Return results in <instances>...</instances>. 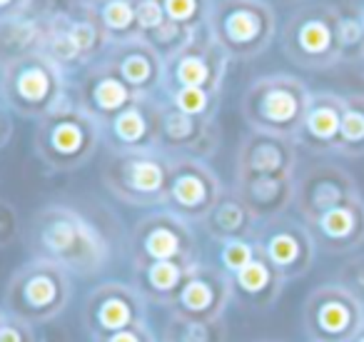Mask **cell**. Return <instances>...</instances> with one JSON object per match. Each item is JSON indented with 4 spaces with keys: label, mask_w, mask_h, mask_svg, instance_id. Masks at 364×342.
<instances>
[{
    "label": "cell",
    "mask_w": 364,
    "mask_h": 342,
    "mask_svg": "<svg viewBox=\"0 0 364 342\" xmlns=\"http://www.w3.org/2000/svg\"><path fill=\"white\" fill-rule=\"evenodd\" d=\"M33 257L50 260L73 277H92L110 262V242L82 212L68 205H46L28 227Z\"/></svg>",
    "instance_id": "obj_1"
},
{
    "label": "cell",
    "mask_w": 364,
    "mask_h": 342,
    "mask_svg": "<svg viewBox=\"0 0 364 342\" xmlns=\"http://www.w3.org/2000/svg\"><path fill=\"white\" fill-rule=\"evenodd\" d=\"M102 142V128L75 105L73 95L36 123V155L50 172H73L92 160Z\"/></svg>",
    "instance_id": "obj_2"
},
{
    "label": "cell",
    "mask_w": 364,
    "mask_h": 342,
    "mask_svg": "<svg viewBox=\"0 0 364 342\" xmlns=\"http://www.w3.org/2000/svg\"><path fill=\"white\" fill-rule=\"evenodd\" d=\"M68 78L46 53H36L0 71V98L13 115L38 123L70 98Z\"/></svg>",
    "instance_id": "obj_3"
},
{
    "label": "cell",
    "mask_w": 364,
    "mask_h": 342,
    "mask_svg": "<svg viewBox=\"0 0 364 342\" xmlns=\"http://www.w3.org/2000/svg\"><path fill=\"white\" fill-rule=\"evenodd\" d=\"M309 98L312 90L297 76L272 73L250 83L240 100V113L250 130L272 133L294 140L307 113Z\"/></svg>",
    "instance_id": "obj_4"
},
{
    "label": "cell",
    "mask_w": 364,
    "mask_h": 342,
    "mask_svg": "<svg viewBox=\"0 0 364 342\" xmlns=\"http://www.w3.org/2000/svg\"><path fill=\"white\" fill-rule=\"evenodd\" d=\"M73 297V275L60 265L31 257L13 272L3 297V310L21 317L28 325H46L55 320Z\"/></svg>",
    "instance_id": "obj_5"
},
{
    "label": "cell",
    "mask_w": 364,
    "mask_h": 342,
    "mask_svg": "<svg viewBox=\"0 0 364 342\" xmlns=\"http://www.w3.org/2000/svg\"><path fill=\"white\" fill-rule=\"evenodd\" d=\"M208 31L230 61H255L277 38V11L269 0H215Z\"/></svg>",
    "instance_id": "obj_6"
},
{
    "label": "cell",
    "mask_w": 364,
    "mask_h": 342,
    "mask_svg": "<svg viewBox=\"0 0 364 342\" xmlns=\"http://www.w3.org/2000/svg\"><path fill=\"white\" fill-rule=\"evenodd\" d=\"M279 48L302 71H329L339 66L337 6L322 0L297 6L279 31Z\"/></svg>",
    "instance_id": "obj_7"
},
{
    "label": "cell",
    "mask_w": 364,
    "mask_h": 342,
    "mask_svg": "<svg viewBox=\"0 0 364 342\" xmlns=\"http://www.w3.org/2000/svg\"><path fill=\"white\" fill-rule=\"evenodd\" d=\"M46 16V46L43 53L63 68L68 76H77L97 63L110 48L90 11L82 6L43 8Z\"/></svg>",
    "instance_id": "obj_8"
},
{
    "label": "cell",
    "mask_w": 364,
    "mask_h": 342,
    "mask_svg": "<svg viewBox=\"0 0 364 342\" xmlns=\"http://www.w3.org/2000/svg\"><path fill=\"white\" fill-rule=\"evenodd\" d=\"M167 180H170V155L162 150L110 152L102 165V185L125 205L162 207Z\"/></svg>",
    "instance_id": "obj_9"
},
{
    "label": "cell",
    "mask_w": 364,
    "mask_h": 342,
    "mask_svg": "<svg viewBox=\"0 0 364 342\" xmlns=\"http://www.w3.org/2000/svg\"><path fill=\"white\" fill-rule=\"evenodd\" d=\"M127 247H130L132 265L162 260L190 262V265L200 262L198 237H195L193 225L165 207L140 217L132 225Z\"/></svg>",
    "instance_id": "obj_10"
},
{
    "label": "cell",
    "mask_w": 364,
    "mask_h": 342,
    "mask_svg": "<svg viewBox=\"0 0 364 342\" xmlns=\"http://www.w3.org/2000/svg\"><path fill=\"white\" fill-rule=\"evenodd\" d=\"M225 185L208 160L195 157H170L165 210L175 212L190 225H200L223 197Z\"/></svg>",
    "instance_id": "obj_11"
},
{
    "label": "cell",
    "mask_w": 364,
    "mask_h": 342,
    "mask_svg": "<svg viewBox=\"0 0 364 342\" xmlns=\"http://www.w3.org/2000/svg\"><path fill=\"white\" fill-rule=\"evenodd\" d=\"M309 342H349L364 325V307L337 282L314 287L302 307Z\"/></svg>",
    "instance_id": "obj_12"
},
{
    "label": "cell",
    "mask_w": 364,
    "mask_h": 342,
    "mask_svg": "<svg viewBox=\"0 0 364 342\" xmlns=\"http://www.w3.org/2000/svg\"><path fill=\"white\" fill-rule=\"evenodd\" d=\"M255 242L259 255L284 277V282L307 275L309 267L314 265L317 245L312 232L302 220H294L289 215L259 222Z\"/></svg>",
    "instance_id": "obj_13"
},
{
    "label": "cell",
    "mask_w": 364,
    "mask_h": 342,
    "mask_svg": "<svg viewBox=\"0 0 364 342\" xmlns=\"http://www.w3.org/2000/svg\"><path fill=\"white\" fill-rule=\"evenodd\" d=\"M147 320V300L135 285L105 280L87 292L82 302V327L92 337H105Z\"/></svg>",
    "instance_id": "obj_14"
},
{
    "label": "cell",
    "mask_w": 364,
    "mask_h": 342,
    "mask_svg": "<svg viewBox=\"0 0 364 342\" xmlns=\"http://www.w3.org/2000/svg\"><path fill=\"white\" fill-rule=\"evenodd\" d=\"M230 58L213 41L210 31L195 33L193 41L182 48L177 56L165 63V88H205V90L223 93L225 78H228Z\"/></svg>",
    "instance_id": "obj_15"
},
{
    "label": "cell",
    "mask_w": 364,
    "mask_h": 342,
    "mask_svg": "<svg viewBox=\"0 0 364 342\" xmlns=\"http://www.w3.org/2000/svg\"><path fill=\"white\" fill-rule=\"evenodd\" d=\"M220 128L218 120H203L172 108L160 95V135H157V150L170 157H195L208 160L218 152Z\"/></svg>",
    "instance_id": "obj_16"
},
{
    "label": "cell",
    "mask_w": 364,
    "mask_h": 342,
    "mask_svg": "<svg viewBox=\"0 0 364 342\" xmlns=\"http://www.w3.org/2000/svg\"><path fill=\"white\" fill-rule=\"evenodd\" d=\"M362 195L357 180L339 165H312L294 177V207L299 212V220L312 222L322 212Z\"/></svg>",
    "instance_id": "obj_17"
},
{
    "label": "cell",
    "mask_w": 364,
    "mask_h": 342,
    "mask_svg": "<svg viewBox=\"0 0 364 342\" xmlns=\"http://www.w3.org/2000/svg\"><path fill=\"white\" fill-rule=\"evenodd\" d=\"M70 95L75 105L100 125L112 120L117 113H122L127 105L137 100L135 93L122 83V78L102 58L77 73L75 83L70 88Z\"/></svg>",
    "instance_id": "obj_18"
},
{
    "label": "cell",
    "mask_w": 364,
    "mask_h": 342,
    "mask_svg": "<svg viewBox=\"0 0 364 342\" xmlns=\"http://www.w3.org/2000/svg\"><path fill=\"white\" fill-rule=\"evenodd\" d=\"M232 302V285L230 277L218 265L210 267L200 262L182 285L180 295L170 305L175 317L185 320H223L225 310Z\"/></svg>",
    "instance_id": "obj_19"
},
{
    "label": "cell",
    "mask_w": 364,
    "mask_h": 342,
    "mask_svg": "<svg viewBox=\"0 0 364 342\" xmlns=\"http://www.w3.org/2000/svg\"><path fill=\"white\" fill-rule=\"evenodd\" d=\"M297 170V142L272 133L250 130L235 155V177H292Z\"/></svg>",
    "instance_id": "obj_20"
},
{
    "label": "cell",
    "mask_w": 364,
    "mask_h": 342,
    "mask_svg": "<svg viewBox=\"0 0 364 342\" xmlns=\"http://www.w3.org/2000/svg\"><path fill=\"white\" fill-rule=\"evenodd\" d=\"M102 142L110 152L157 150L160 135V95L137 98L132 105L117 113L112 120L102 123Z\"/></svg>",
    "instance_id": "obj_21"
},
{
    "label": "cell",
    "mask_w": 364,
    "mask_h": 342,
    "mask_svg": "<svg viewBox=\"0 0 364 342\" xmlns=\"http://www.w3.org/2000/svg\"><path fill=\"white\" fill-rule=\"evenodd\" d=\"M102 61L122 78L137 98H157L165 88V61L142 38L110 46Z\"/></svg>",
    "instance_id": "obj_22"
},
{
    "label": "cell",
    "mask_w": 364,
    "mask_h": 342,
    "mask_svg": "<svg viewBox=\"0 0 364 342\" xmlns=\"http://www.w3.org/2000/svg\"><path fill=\"white\" fill-rule=\"evenodd\" d=\"M304 225L312 232L317 250L329 255H347L364 245V197H352Z\"/></svg>",
    "instance_id": "obj_23"
},
{
    "label": "cell",
    "mask_w": 364,
    "mask_h": 342,
    "mask_svg": "<svg viewBox=\"0 0 364 342\" xmlns=\"http://www.w3.org/2000/svg\"><path fill=\"white\" fill-rule=\"evenodd\" d=\"M342 113H344V95L319 90L309 98L307 113L294 138L297 147H304L312 155H329L337 152L339 130H342Z\"/></svg>",
    "instance_id": "obj_24"
},
{
    "label": "cell",
    "mask_w": 364,
    "mask_h": 342,
    "mask_svg": "<svg viewBox=\"0 0 364 342\" xmlns=\"http://www.w3.org/2000/svg\"><path fill=\"white\" fill-rule=\"evenodd\" d=\"M294 177H235L232 190L250 207L257 222L287 215L294 207Z\"/></svg>",
    "instance_id": "obj_25"
},
{
    "label": "cell",
    "mask_w": 364,
    "mask_h": 342,
    "mask_svg": "<svg viewBox=\"0 0 364 342\" xmlns=\"http://www.w3.org/2000/svg\"><path fill=\"white\" fill-rule=\"evenodd\" d=\"M230 285H232V300H237L247 310L264 312L279 300L284 277L262 255H257L247 267L230 277Z\"/></svg>",
    "instance_id": "obj_26"
},
{
    "label": "cell",
    "mask_w": 364,
    "mask_h": 342,
    "mask_svg": "<svg viewBox=\"0 0 364 342\" xmlns=\"http://www.w3.org/2000/svg\"><path fill=\"white\" fill-rule=\"evenodd\" d=\"M200 262L190 265V262H175V260H162V262H142V265H132V285L137 287L142 297L152 305L170 307L175 297L180 295L182 285L190 277V272L198 267Z\"/></svg>",
    "instance_id": "obj_27"
},
{
    "label": "cell",
    "mask_w": 364,
    "mask_h": 342,
    "mask_svg": "<svg viewBox=\"0 0 364 342\" xmlns=\"http://www.w3.org/2000/svg\"><path fill=\"white\" fill-rule=\"evenodd\" d=\"M46 46V16L31 11L26 16L0 23V71L21 58L43 53Z\"/></svg>",
    "instance_id": "obj_28"
},
{
    "label": "cell",
    "mask_w": 364,
    "mask_h": 342,
    "mask_svg": "<svg viewBox=\"0 0 364 342\" xmlns=\"http://www.w3.org/2000/svg\"><path fill=\"white\" fill-rule=\"evenodd\" d=\"M200 227L215 242H228V240H240V237H255L259 222L250 212V207L240 200L237 192L232 187H225L223 197L210 210V215L200 222Z\"/></svg>",
    "instance_id": "obj_29"
},
{
    "label": "cell",
    "mask_w": 364,
    "mask_h": 342,
    "mask_svg": "<svg viewBox=\"0 0 364 342\" xmlns=\"http://www.w3.org/2000/svg\"><path fill=\"white\" fill-rule=\"evenodd\" d=\"M87 11L97 21V26L105 33L110 46L140 38L137 16H135V0H97V3L87 6Z\"/></svg>",
    "instance_id": "obj_30"
},
{
    "label": "cell",
    "mask_w": 364,
    "mask_h": 342,
    "mask_svg": "<svg viewBox=\"0 0 364 342\" xmlns=\"http://www.w3.org/2000/svg\"><path fill=\"white\" fill-rule=\"evenodd\" d=\"M337 48L339 63H347V66L364 63V26L352 0L337 3Z\"/></svg>",
    "instance_id": "obj_31"
},
{
    "label": "cell",
    "mask_w": 364,
    "mask_h": 342,
    "mask_svg": "<svg viewBox=\"0 0 364 342\" xmlns=\"http://www.w3.org/2000/svg\"><path fill=\"white\" fill-rule=\"evenodd\" d=\"M337 155L364 157V95H344L342 130H339Z\"/></svg>",
    "instance_id": "obj_32"
},
{
    "label": "cell",
    "mask_w": 364,
    "mask_h": 342,
    "mask_svg": "<svg viewBox=\"0 0 364 342\" xmlns=\"http://www.w3.org/2000/svg\"><path fill=\"white\" fill-rule=\"evenodd\" d=\"M162 98L185 115L218 120L223 93L205 90V88H170V90H162Z\"/></svg>",
    "instance_id": "obj_33"
},
{
    "label": "cell",
    "mask_w": 364,
    "mask_h": 342,
    "mask_svg": "<svg viewBox=\"0 0 364 342\" xmlns=\"http://www.w3.org/2000/svg\"><path fill=\"white\" fill-rule=\"evenodd\" d=\"M228 327L223 320H185V317H170L162 332V342H225Z\"/></svg>",
    "instance_id": "obj_34"
},
{
    "label": "cell",
    "mask_w": 364,
    "mask_h": 342,
    "mask_svg": "<svg viewBox=\"0 0 364 342\" xmlns=\"http://www.w3.org/2000/svg\"><path fill=\"white\" fill-rule=\"evenodd\" d=\"M162 6L167 21L177 23L190 33H200L208 28L215 0H162Z\"/></svg>",
    "instance_id": "obj_35"
},
{
    "label": "cell",
    "mask_w": 364,
    "mask_h": 342,
    "mask_svg": "<svg viewBox=\"0 0 364 342\" xmlns=\"http://www.w3.org/2000/svg\"><path fill=\"white\" fill-rule=\"evenodd\" d=\"M259 255L255 237H240V240L218 242V267L228 277L237 275L242 267H247Z\"/></svg>",
    "instance_id": "obj_36"
},
{
    "label": "cell",
    "mask_w": 364,
    "mask_h": 342,
    "mask_svg": "<svg viewBox=\"0 0 364 342\" xmlns=\"http://www.w3.org/2000/svg\"><path fill=\"white\" fill-rule=\"evenodd\" d=\"M195 33L185 31L182 26H177V23L167 21L162 28H157L155 33H150V36H145L142 41L147 43L150 48H155L157 56L162 58V61H170L172 56H177V53L182 51V48L188 46L190 41H193Z\"/></svg>",
    "instance_id": "obj_37"
},
{
    "label": "cell",
    "mask_w": 364,
    "mask_h": 342,
    "mask_svg": "<svg viewBox=\"0 0 364 342\" xmlns=\"http://www.w3.org/2000/svg\"><path fill=\"white\" fill-rule=\"evenodd\" d=\"M337 285H342L364 307V255L349 257L337 272Z\"/></svg>",
    "instance_id": "obj_38"
},
{
    "label": "cell",
    "mask_w": 364,
    "mask_h": 342,
    "mask_svg": "<svg viewBox=\"0 0 364 342\" xmlns=\"http://www.w3.org/2000/svg\"><path fill=\"white\" fill-rule=\"evenodd\" d=\"M135 16L140 38L150 36V33H155L157 28H162L167 23L162 0H135Z\"/></svg>",
    "instance_id": "obj_39"
},
{
    "label": "cell",
    "mask_w": 364,
    "mask_h": 342,
    "mask_svg": "<svg viewBox=\"0 0 364 342\" xmlns=\"http://www.w3.org/2000/svg\"><path fill=\"white\" fill-rule=\"evenodd\" d=\"M0 342H36V332L26 320L6 312V317L0 322Z\"/></svg>",
    "instance_id": "obj_40"
},
{
    "label": "cell",
    "mask_w": 364,
    "mask_h": 342,
    "mask_svg": "<svg viewBox=\"0 0 364 342\" xmlns=\"http://www.w3.org/2000/svg\"><path fill=\"white\" fill-rule=\"evenodd\" d=\"M18 237V212L11 202L0 200V247L13 245Z\"/></svg>",
    "instance_id": "obj_41"
},
{
    "label": "cell",
    "mask_w": 364,
    "mask_h": 342,
    "mask_svg": "<svg viewBox=\"0 0 364 342\" xmlns=\"http://www.w3.org/2000/svg\"><path fill=\"white\" fill-rule=\"evenodd\" d=\"M90 342H157V340H155V335H152L150 327H147L145 322H142V325L127 327V330L112 332V335L92 337Z\"/></svg>",
    "instance_id": "obj_42"
},
{
    "label": "cell",
    "mask_w": 364,
    "mask_h": 342,
    "mask_svg": "<svg viewBox=\"0 0 364 342\" xmlns=\"http://www.w3.org/2000/svg\"><path fill=\"white\" fill-rule=\"evenodd\" d=\"M33 3H36V0H0V23L31 13Z\"/></svg>",
    "instance_id": "obj_43"
},
{
    "label": "cell",
    "mask_w": 364,
    "mask_h": 342,
    "mask_svg": "<svg viewBox=\"0 0 364 342\" xmlns=\"http://www.w3.org/2000/svg\"><path fill=\"white\" fill-rule=\"evenodd\" d=\"M13 138V113L0 98V147H6L8 140Z\"/></svg>",
    "instance_id": "obj_44"
},
{
    "label": "cell",
    "mask_w": 364,
    "mask_h": 342,
    "mask_svg": "<svg viewBox=\"0 0 364 342\" xmlns=\"http://www.w3.org/2000/svg\"><path fill=\"white\" fill-rule=\"evenodd\" d=\"M352 6H354V11H357L359 21H362V26H364V0H352Z\"/></svg>",
    "instance_id": "obj_45"
},
{
    "label": "cell",
    "mask_w": 364,
    "mask_h": 342,
    "mask_svg": "<svg viewBox=\"0 0 364 342\" xmlns=\"http://www.w3.org/2000/svg\"><path fill=\"white\" fill-rule=\"evenodd\" d=\"M349 342H364V325L359 327L357 332H354V335H352V340H349Z\"/></svg>",
    "instance_id": "obj_46"
},
{
    "label": "cell",
    "mask_w": 364,
    "mask_h": 342,
    "mask_svg": "<svg viewBox=\"0 0 364 342\" xmlns=\"http://www.w3.org/2000/svg\"><path fill=\"white\" fill-rule=\"evenodd\" d=\"M68 3H73V6H82V8H87V6H92V3H97V0H68Z\"/></svg>",
    "instance_id": "obj_47"
},
{
    "label": "cell",
    "mask_w": 364,
    "mask_h": 342,
    "mask_svg": "<svg viewBox=\"0 0 364 342\" xmlns=\"http://www.w3.org/2000/svg\"><path fill=\"white\" fill-rule=\"evenodd\" d=\"M282 3H289V6H304L309 0H282Z\"/></svg>",
    "instance_id": "obj_48"
},
{
    "label": "cell",
    "mask_w": 364,
    "mask_h": 342,
    "mask_svg": "<svg viewBox=\"0 0 364 342\" xmlns=\"http://www.w3.org/2000/svg\"><path fill=\"white\" fill-rule=\"evenodd\" d=\"M3 317H6V310H3V307H0V322H3Z\"/></svg>",
    "instance_id": "obj_49"
},
{
    "label": "cell",
    "mask_w": 364,
    "mask_h": 342,
    "mask_svg": "<svg viewBox=\"0 0 364 342\" xmlns=\"http://www.w3.org/2000/svg\"><path fill=\"white\" fill-rule=\"evenodd\" d=\"M259 342H279V340H259Z\"/></svg>",
    "instance_id": "obj_50"
}]
</instances>
